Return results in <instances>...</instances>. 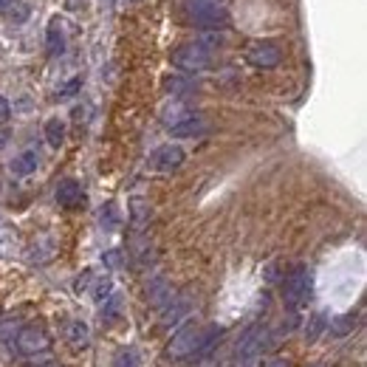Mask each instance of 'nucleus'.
Masks as SVG:
<instances>
[{"label": "nucleus", "instance_id": "nucleus-1", "mask_svg": "<svg viewBox=\"0 0 367 367\" xmlns=\"http://www.w3.org/2000/svg\"><path fill=\"white\" fill-rule=\"evenodd\" d=\"M173 65L184 74H201L212 65V45L210 42H184L173 51Z\"/></svg>", "mask_w": 367, "mask_h": 367}, {"label": "nucleus", "instance_id": "nucleus-2", "mask_svg": "<svg viewBox=\"0 0 367 367\" xmlns=\"http://www.w3.org/2000/svg\"><path fill=\"white\" fill-rule=\"evenodd\" d=\"M190 14L201 29H223L229 20L226 0H190Z\"/></svg>", "mask_w": 367, "mask_h": 367}, {"label": "nucleus", "instance_id": "nucleus-3", "mask_svg": "<svg viewBox=\"0 0 367 367\" xmlns=\"http://www.w3.org/2000/svg\"><path fill=\"white\" fill-rule=\"evenodd\" d=\"M311 296V271L305 266H294L283 280V303L288 308L303 305Z\"/></svg>", "mask_w": 367, "mask_h": 367}, {"label": "nucleus", "instance_id": "nucleus-4", "mask_svg": "<svg viewBox=\"0 0 367 367\" xmlns=\"http://www.w3.org/2000/svg\"><path fill=\"white\" fill-rule=\"evenodd\" d=\"M14 348L23 356H40L51 348V336L45 333L42 325H23L20 333L14 336Z\"/></svg>", "mask_w": 367, "mask_h": 367}, {"label": "nucleus", "instance_id": "nucleus-5", "mask_svg": "<svg viewBox=\"0 0 367 367\" xmlns=\"http://www.w3.org/2000/svg\"><path fill=\"white\" fill-rule=\"evenodd\" d=\"M198 333H201V325L195 322V319H190V322L175 333V339L170 342L167 356L170 359H192L195 356V345H198Z\"/></svg>", "mask_w": 367, "mask_h": 367}, {"label": "nucleus", "instance_id": "nucleus-6", "mask_svg": "<svg viewBox=\"0 0 367 367\" xmlns=\"http://www.w3.org/2000/svg\"><path fill=\"white\" fill-rule=\"evenodd\" d=\"M246 60L255 65V68H263V71H268V68H277L283 62V51H280V45L277 42H271V40H257V42H251L249 45V51H246Z\"/></svg>", "mask_w": 367, "mask_h": 367}, {"label": "nucleus", "instance_id": "nucleus-7", "mask_svg": "<svg viewBox=\"0 0 367 367\" xmlns=\"http://www.w3.org/2000/svg\"><path fill=\"white\" fill-rule=\"evenodd\" d=\"M184 162H187V153H184V147H178V144H164L150 155V167L155 173H175Z\"/></svg>", "mask_w": 367, "mask_h": 367}, {"label": "nucleus", "instance_id": "nucleus-8", "mask_svg": "<svg viewBox=\"0 0 367 367\" xmlns=\"http://www.w3.org/2000/svg\"><path fill=\"white\" fill-rule=\"evenodd\" d=\"M206 130H210V125H206V119L198 116V113H190V116H184L178 125L170 127V133L178 136V139H192V136H203Z\"/></svg>", "mask_w": 367, "mask_h": 367}, {"label": "nucleus", "instance_id": "nucleus-9", "mask_svg": "<svg viewBox=\"0 0 367 367\" xmlns=\"http://www.w3.org/2000/svg\"><path fill=\"white\" fill-rule=\"evenodd\" d=\"M82 201H85L82 187L74 178H65V181L57 184V203L60 206H65V210H74V206H79Z\"/></svg>", "mask_w": 367, "mask_h": 367}, {"label": "nucleus", "instance_id": "nucleus-10", "mask_svg": "<svg viewBox=\"0 0 367 367\" xmlns=\"http://www.w3.org/2000/svg\"><path fill=\"white\" fill-rule=\"evenodd\" d=\"M45 51L51 57H60L65 51V31H62L60 17H51V23H49V31H45Z\"/></svg>", "mask_w": 367, "mask_h": 367}, {"label": "nucleus", "instance_id": "nucleus-11", "mask_svg": "<svg viewBox=\"0 0 367 367\" xmlns=\"http://www.w3.org/2000/svg\"><path fill=\"white\" fill-rule=\"evenodd\" d=\"M37 167H40V155H37L34 150H26V153H20V155L12 158V173L20 175V178L31 175Z\"/></svg>", "mask_w": 367, "mask_h": 367}, {"label": "nucleus", "instance_id": "nucleus-12", "mask_svg": "<svg viewBox=\"0 0 367 367\" xmlns=\"http://www.w3.org/2000/svg\"><path fill=\"white\" fill-rule=\"evenodd\" d=\"M65 339L68 345H71L74 351H85L90 345V333H88V325L85 322H71L65 328Z\"/></svg>", "mask_w": 367, "mask_h": 367}, {"label": "nucleus", "instance_id": "nucleus-13", "mask_svg": "<svg viewBox=\"0 0 367 367\" xmlns=\"http://www.w3.org/2000/svg\"><path fill=\"white\" fill-rule=\"evenodd\" d=\"M356 314H345V316H336V319H331L328 322V333L333 336V339H345L348 333H353V328H356Z\"/></svg>", "mask_w": 367, "mask_h": 367}, {"label": "nucleus", "instance_id": "nucleus-14", "mask_svg": "<svg viewBox=\"0 0 367 367\" xmlns=\"http://www.w3.org/2000/svg\"><path fill=\"white\" fill-rule=\"evenodd\" d=\"M187 311H190V296H175V300H170L164 305V325L178 322L181 316H187Z\"/></svg>", "mask_w": 367, "mask_h": 367}, {"label": "nucleus", "instance_id": "nucleus-15", "mask_svg": "<svg viewBox=\"0 0 367 367\" xmlns=\"http://www.w3.org/2000/svg\"><path fill=\"white\" fill-rule=\"evenodd\" d=\"M45 142H49L54 150H60L62 147V142H65V122L62 119H49L45 122Z\"/></svg>", "mask_w": 367, "mask_h": 367}, {"label": "nucleus", "instance_id": "nucleus-16", "mask_svg": "<svg viewBox=\"0 0 367 367\" xmlns=\"http://www.w3.org/2000/svg\"><path fill=\"white\" fill-rule=\"evenodd\" d=\"M130 220H133L136 229H142L150 220V203L142 201V198H133L130 201Z\"/></svg>", "mask_w": 367, "mask_h": 367}, {"label": "nucleus", "instance_id": "nucleus-17", "mask_svg": "<svg viewBox=\"0 0 367 367\" xmlns=\"http://www.w3.org/2000/svg\"><path fill=\"white\" fill-rule=\"evenodd\" d=\"M23 328V319L20 316H6L0 319V342H14V336Z\"/></svg>", "mask_w": 367, "mask_h": 367}, {"label": "nucleus", "instance_id": "nucleus-18", "mask_svg": "<svg viewBox=\"0 0 367 367\" xmlns=\"http://www.w3.org/2000/svg\"><path fill=\"white\" fill-rule=\"evenodd\" d=\"M190 113H192V110H190L187 105H184V102H175V105H170V107L164 110V116H162V119H164L167 127H173V125H178L184 116H190Z\"/></svg>", "mask_w": 367, "mask_h": 367}, {"label": "nucleus", "instance_id": "nucleus-19", "mask_svg": "<svg viewBox=\"0 0 367 367\" xmlns=\"http://www.w3.org/2000/svg\"><path fill=\"white\" fill-rule=\"evenodd\" d=\"M164 88L170 90V94H175V97H184V94H192V85L187 82V79H181V77H175V79H167L164 82Z\"/></svg>", "mask_w": 367, "mask_h": 367}, {"label": "nucleus", "instance_id": "nucleus-20", "mask_svg": "<svg viewBox=\"0 0 367 367\" xmlns=\"http://www.w3.org/2000/svg\"><path fill=\"white\" fill-rule=\"evenodd\" d=\"M116 316H119V296H110V300L105 303V308H102V319L105 322H113Z\"/></svg>", "mask_w": 367, "mask_h": 367}, {"label": "nucleus", "instance_id": "nucleus-21", "mask_svg": "<svg viewBox=\"0 0 367 367\" xmlns=\"http://www.w3.org/2000/svg\"><path fill=\"white\" fill-rule=\"evenodd\" d=\"M139 364V359H136V351L130 348V351H122L116 359H113V367H136Z\"/></svg>", "mask_w": 367, "mask_h": 367}, {"label": "nucleus", "instance_id": "nucleus-22", "mask_svg": "<svg viewBox=\"0 0 367 367\" xmlns=\"http://www.w3.org/2000/svg\"><path fill=\"white\" fill-rule=\"evenodd\" d=\"M110 288H113V283H110V280H99V283H97V291H94V296H97V303L107 300V296H110Z\"/></svg>", "mask_w": 367, "mask_h": 367}, {"label": "nucleus", "instance_id": "nucleus-23", "mask_svg": "<svg viewBox=\"0 0 367 367\" xmlns=\"http://www.w3.org/2000/svg\"><path fill=\"white\" fill-rule=\"evenodd\" d=\"M102 260H105V266H107V268H119V266H122V255H119L116 249L105 251V257H102Z\"/></svg>", "mask_w": 367, "mask_h": 367}, {"label": "nucleus", "instance_id": "nucleus-24", "mask_svg": "<svg viewBox=\"0 0 367 367\" xmlns=\"http://www.w3.org/2000/svg\"><path fill=\"white\" fill-rule=\"evenodd\" d=\"M6 116H9V99L0 97V119H6Z\"/></svg>", "mask_w": 367, "mask_h": 367}, {"label": "nucleus", "instance_id": "nucleus-25", "mask_svg": "<svg viewBox=\"0 0 367 367\" xmlns=\"http://www.w3.org/2000/svg\"><path fill=\"white\" fill-rule=\"evenodd\" d=\"M14 6V0H0V9H12Z\"/></svg>", "mask_w": 367, "mask_h": 367}, {"label": "nucleus", "instance_id": "nucleus-26", "mask_svg": "<svg viewBox=\"0 0 367 367\" xmlns=\"http://www.w3.org/2000/svg\"><path fill=\"white\" fill-rule=\"evenodd\" d=\"M271 367H291V364H288V362H286V359H277V362H274V364H271Z\"/></svg>", "mask_w": 367, "mask_h": 367}, {"label": "nucleus", "instance_id": "nucleus-27", "mask_svg": "<svg viewBox=\"0 0 367 367\" xmlns=\"http://www.w3.org/2000/svg\"><path fill=\"white\" fill-rule=\"evenodd\" d=\"M82 0H68V9H79Z\"/></svg>", "mask_w": 367, "mask_h": 367}, {"label": "nucleus", "instance_id": "nucleus-28", "mask_svg": "<svg viewBox=\"0 0 367 367\" xmlns=\"http://www.w3.org/2000/svg\"><path fill=\"white\" fill-rule=\"evenodd\" d=\"M119 3L122 6H130V3H139V0H119Z\"/></svg>", "mask_w": 367, "mask_h": 367}]
</instances>
